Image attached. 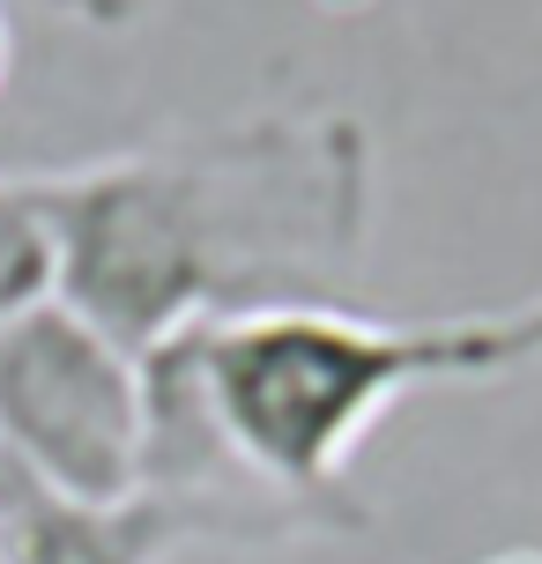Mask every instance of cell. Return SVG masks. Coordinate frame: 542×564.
<instances>
[{
  "instance_id": "obj_4",
  "label": "cell",
  "mask_w": 542,
  "mask_h": 564,
  "mask_svg": "<svg viewBox=\"0 0 542 564\" xmlns=\"http://www.w3.org/2000/svg\"><path fill=\"white\" fill-rule=\"evenodd\" d=\"M59 290V253H53V224L30 171H0V319L45 305Z\"/></svg>"
},
{
  "instance_id": "obj_7",
  "label": "cell",
  "mask_w": 542,
  "mask_h": 564,
  "mask_svg": "<svg viewBox=\"0 0 542 564\" xmlns=\"http://www.w3.org/2000/svg\"><path fill=\"white\" fill-rule=\"evenodd\" d=\"M0 83H8V15H0Z\"/></svg>"
},
{
  "instance_id": "obj_3",
  "label": "cell",
  "mask_w": 542,
  "mask_h": 564,
  "mask_svg": "<svg viewBox=\"0 0 542 564\" xmlns=\"http://www.w3.org/2000/svg\"><path fill=\"white\" fill-rule=\"evenodd\" d=\"M194 528L164 498H127V506H75L53 498L30 476L0 468V550L8 564H164Z\"/></svg>"
},
{
  "instance_id": "obj_2",
  "label": "cell",
  "mask_w": 542,
  "mask_h": 564,
  "mask_svg": "<svg viewBox=\"0 0 542 564\" xmlns=\"http://www.w3.org/2000/svg\"><path fill=\"white\" fill-rule=\"evenodd\" d=\"M149 379L97 319L45 297L0 319V468L75 506L142 498Z\"/></svg>"
},
{
  "instance_id": "obj_1",
  "label": "cell",
  "mask_w": 542,
  "mask_h": 564,
  "mask_svg": "<svg viewBox=\"0 0 542 564\" xmlns=\"http://www.w3.org/2000/svg\"><path fill=\"white\" fill-rule=\"evenodd\" d=\"M67 305L134 357L260 305H343L371 230L349 112H260L97 164L30 171Z\"/></svg>"
},
{
  "instance_id": "obj_5",
  "label": "cell",
  "mask_w": 542,
  "mask_h": 564,
  "mask_svg": "<svg viewBox=\"0 0 542 564\" xmlns=\"http://www.w3.org/2000/svg\"><path fill=\"white\" fill-rule=\"evenodd\" d=\"M446 341H454L460 379H490V371H542V297L513 312H468V319H446Z\"/></svg>"
},
{
  "instance_id": "obj_8",
  "label": "cell",
  "mask_w": 542,
  "mask_h": 564,
  "mask_svg": "<svg viewBox=\"0 0 542 564\" xmlns=\"http://www.w3.org/2000/svg\"><path fill=\"white\" fill-rule=\"evenodd\" d=\"M0 564H8V550H0Z\"/></svg>"
},
{
  "instance_id": "obj_6",
  "label": "cell",
  "mask_w": 542,
  "mask_h": 564,
  "mask_svg": "<svg viewBox=\"0 0 542 564\" xmlns=\"http://www.w3.org/2000/svg\"><path fill=\"white\" fill-rule=\"evenodd\" d=\"M0 8H37V15H67L83 30H127L142 15V0H0Z\"/></svg>"
}]
</instances>
